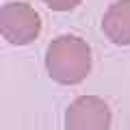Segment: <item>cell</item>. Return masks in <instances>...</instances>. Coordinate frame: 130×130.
<instances>
[{
  "label": "cell",
  "instance_id": "7a4b0ae2",
  "mask_svg": "<svg viewBox=\"0 0 130 130\" xmlns=\"http://www.w3.org/2000/svg\"><path fill=\"white\" fill-rule=\"evenodd\" d=\"M0 32L13 46H28L41 32V18L26 2H9L0 9Z\"/></svg>",
  "mask_w": 130,
  "mask_h": 130
},
{
  "label": "cell",
  "instance_id": "277c9868",
  "mask_svg": "<svg viewBox=\"0 0 130 130\" xmlns=\"http://www.w3.org/2000/svg\"><path fill=\"white\" fill-rule=\"evenodd\" d=\"M102 30L113 43L130 46V0H117L102 18Z\"/></svg>",
  "mask_w": 130,
  "mask_h": 130
},
{
  "label": "cell",
  "instance_id": "3957f363",
  "mask_svg": "<svg viewBox=\"0 0 130 130\" xmlns=\"http://www.w3.org/2000/svg\"><path fill=\"white\" fill-rule=\"evenodd\" d=\"M111 108L98 95H80L65 111V130H108Z\"/></svg>",
  "mask_w": 130,
  "mask_h": 130
},
{
  "label": "cell",
  "instance_id": "6da1fadb",
  "mask_svg": "<svg viewBox=\"0 0 130 130\" xmlns=\"http://www.w3.org/2000/svg\"><path fill=\"white\" fill-rule=\"evenodd\" d=\"M46 67L59 85H78L91 72V48L76 35H61L48 46Z\"/></svg>",
  "mask_w": 130,
  "mask_h": 130
},
{
  "label": "cell",
  "instance_id": "5b68a950",
  "mask_svg": "<svg viewBox=\"0 0 130 130\" xmlns=\"http://www.w3.org/2000/svg\"><path fill=\"white\" fill-rule=\"evenodd\" d=\"M52 11H72L80 5V0H43Z\"/></svg>",
  "mask_w": 130,
  "mask_h": 130
}]
</instances>
